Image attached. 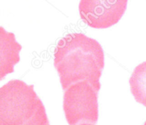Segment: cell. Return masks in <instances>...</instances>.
Returning a JSON list of instances; mask_svg holds the SVG:
<instances>
[{"mask_svg": "<svg viewBox=\"0 0 146 125\" xmlns=\"http://www.w3.org/2000/svg\"><path fill=\"white\" fill-rule=\"evenodd\" d=\"M54 64L64 91L72 84L83 80L101 89L104 52L96 39L81 33L68 34L58 42Z\"/></svg>", "mask_w": 146, "mask_h": 125, "instance_id": "6da1fadb", "label": "cell"}, {"mask_svg": "<svg viewBox=\"0 0 146 125\" xmlns=\"http://www.w3.org/2000/svg\"><path fill=\"white\" fill-rule=\"evenodd\" d=\"M0 125H50L34 85L11 80L0 88Z\"/></svg>", "mask_w": 146, "mask_h": 125, "instance_id": "7a4b0ae2", "label": "cell"}, {"mask_svg": "<svg viewBox=\"0 0 146 125\" xmlns=\"http://www.w3.org/2000/svg\"><path fill=\"white\" fill-rule=\"evenodd\" d=\"M98 92L99 89L87 80L75 82L64 90L63 107L68 124L97 123Z\"/></svg>", "mask_w": 146, "mask_h": 125, "instance_id": "3957f363", "label": "cell"}, {"mask_svg": "<svg viewBox=\"0 0 146 125\" xmlns=\"http://www.w3.org/2000/svg\"><path fill=\"white\" fill-rule=\"evenodd\" d=\"M128 0H81L80 16L88 26L107 28L116 24L125 14Z\"/></svg>", "mask_w": 146, "mask_h": 125, "instance_id": "277c9868", "label": "cell"}, {"mask_svg": "<svg viewBox=\"0 0 146 125\" xmlns=\"http://www.w3.org/2000/svg\"><path fill=\"white\" fill-rule=\"evenodd\" d=\"M21 49L15 35L0 26V81L14 72V66L20 61Z\"/></svg>", "mask_w": 146, "mask_h": 125, "instance_id": "5b68a950", "label": "cell"}, {"mask_svg": "<svg viewBox=\"0 0 146 125\" xmlns=\"http://www.w3.org/2000/svg\"><path fill=\"white\" fill-rule=\"evenodd\" d=\"M129 84L135 101L146 107V61L134 69Z\"/></svg>", "mask_w": 146, "mask_h": 125, "instance_id": "8992f818", "label": "cell"}, {"mask_svg": "<svg viewBox=\"0 0 146 125\" xmlns=\"http://www.w3.org/2000/svg\"><path fill=\"white\" fill-rule=\"evenodd\" d=\"M78 125H96V124H90V123H82Z\"/></svg>", "mask_w": 146, "mask_h": 125, "instance_id": "52a82bcc", "label": "cell"}, {"mask_svg": "<svg viewBox=\"0 0 146 125\" xmlns=\"http://www.w3.org/2000/svg\"><path fill=\"white\" fill-rule=\"evenodd\" d=\"M144 125H146V122H145V124H144Z\"/></svg>", "mask_w": 146, "mask_h": 125, "instance_id": "ba28073f", "label": "cell"}]
</instances>
